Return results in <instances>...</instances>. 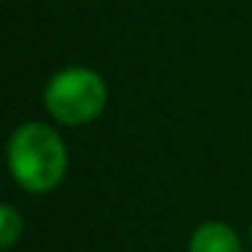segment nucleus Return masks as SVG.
I'll use <instances>...</instances> for the list:
<instances>
[{"instance_id":"5","label":"nucleus","mask_w":252,"mask_h":252,"mask_svg":"<svg viewBox=\"0 0 252 252\" xmlns=\"http://www.w3.org/2000/svg\"><path fill=\"white\" fill-rule=\"evenodd\" d=\"M250 239H252V228H250Z\"/></svg>"},{"instance_id":"3","label":"nucleus","mask_w":252,"mask_h":252,"mask_svg":"<svg viewBox=\"0 0 252 252\" xmlns=\"http://www.w3.org/2000/svg\"><path fill=\"white\" fill-rule=\"evenodd\" d=\"M187 252H241L236 230L225 222H203L190 236Z\"/></svg>"},{"instance_id":"1","label":"nucleus","mask_w":252,"mask_h":252,"mask_svg":"<svg viewBox=\"0 0 252 252\" xmlns=\"http://www.w3.org/2000/svg\"><path fill=\"white\" fill-rule=\"evenodd\" d=\"M8 168L28 192H49L68 171V149L60 133L44 122H25L8 141Z\"/></svg>"},{"instance_id":"4","label":"nucleus","mask_w":252,"mask_h":252,"mask_svg":"<svg viewBox=\"0 0 252 252\" xmlns=\"http://www.w3.org/2000/svg\"><path fill=\"white\" fill-rule=\"evenodd\" d=\"M22 217L17 214V209L11 203H3L0 206V244L3 250H11L19 239H22Z\"/></svg>"},{"instance_id":"2","label":"nucleus","mask_w":252,"mask_h":252,"mask_svg":"<svg viewBox=\"0 0 252 252\" xmlns=\"http://www.w3.org/2000/svg\"><path fill=\"white\" fill-rule=\"evenodd\" d=\"M106 100H109V87H106L103 76L93 68L82 65L57 71L44 90L46 111L57 122L71 127L98 120L106 109Z\"/></svg>"}]
</instances>
